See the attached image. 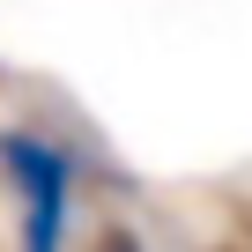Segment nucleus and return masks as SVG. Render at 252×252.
Listing matches in <instances>:
<instances>
[{
	"label": "nucleus",
	"mask_w": 252,
	"mask_h": 252,
	"mask_svg": "<svg viewBox=\"0 0 252 252\" xmlns=\"http://www.w3.org/2000/svg\"><path fill=\"white\" fill-rule=\"evenodd\" d=\"M0 171L23 186V252H67V208H74V156L52 134H0Z\"/></svg>",
	"instance_id": "obj_1"
},
{
	"label": "nucleus",
	"mask_w": 252,
	"mask_h": 252,
	"mask_svg": "<svg viewBox=\"0 0 252 252\" xmlns=\"http://www.w3.org/2000/svg\"><path fill=\"white\" fill-rule=\"evenodd\" d=\"M104 252H134V237H126V230H119V237H104Z\"/></svg>",
	"instance_id": "obj_2"
}]
</instances>
